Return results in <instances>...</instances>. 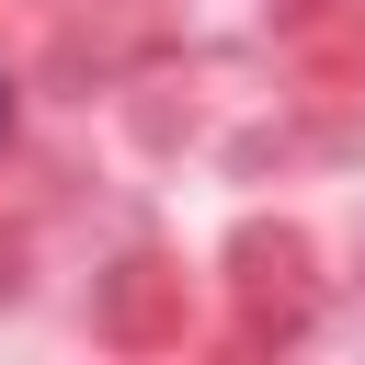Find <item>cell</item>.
<instances>
[{
  "label": "cell",
  "instance_id": "cell-1",
  "mask_svg": "<svg viewBox=\"0 0 365 365\" xmlns=\"http://www.w3.org/2000/svg\"><path fill=\"white\" fill-rule=\"evenodd\" d=\"M0 114H11V91H0Z\"/></svg>",
  "mask_w": 365,
  "mask_h": 365
}]
</instances>
